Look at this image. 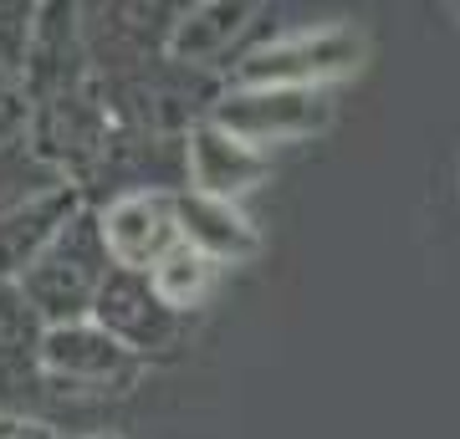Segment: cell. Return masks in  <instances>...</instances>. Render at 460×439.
Segmentation results:
<instances>
[{"mask_svg":"<svg viewBox=\"0 0 460 439\" xmlns=\"http://www.w3.org/2000/svg\"><path fill=\"white\" fill-rule=\"evenodd\" d=\"M41 332H47V322H41L36 307L26 302L21 281L0 277V358H31L36 363Z\"/></svg>","mask_w":460,"mask_h":439,"instance_id":"7c38bea8","label":"cell"},{"mask_svg":"<svg viewBox=\"0 0 460 439\" xmlns=\"http://www.w3.org/2000/svg\"><path fill=\"white\" fill-rule=\"evenodd\" d=\"M72 215H83L77 189H47V195L16 205V210L0 220V277L21 281V271L62 235V225Z\"/></svg>","mask_w":460,"mask_h":439,"instance_id":"9c48e42d","label":"cell"},{"mask_svg":"<svg viewBox=\"0 0 460 439\" xmlns=\"http://www.w3.org/2000/svg\"><path fill=\"white\" fill-rule=\"evenodd\" d=\"M184 174H190V189L210 199H230L241 205V195H251L256 184L271 174V154L241 144L235 133H226L220 123H195L190 138H184Z\"/></svg>","mask_w":460,"mask_h":439,"instance_id":"52a82bcc","label":"cell"},{"mask_svg":"<svg viewBox=\"0 0 460 439\" xmlns=\"http://www.w3.org/2000/svg\"><path fill=\"white\" fill-rule=\"evenodd\" d=\"M36 368L62 383V389H98V393H123L138 378L144 358H133L123 342H113L93 317L87 322L47 327L36 347Z\"/></svg>","mask_w":460,"mask_h":439,"instance_id":"277c9868","label":"cell"},{"mask_svg":"<svg viewBox=\"0 0 460 439\" xmlns=\"http://www.w3.org/2000/svg\"><path fill=\"white\" fill-rule=\"evenodd\" d=\"M93 322L113 342H123L133 358H148V353H164V347L180 342L184 317H174L159 302V292L148 286L144 271H118L113 266L108 281H102L98 302H93Z\"/></svg>","mask_w":460,"mask_h":439,"instance_id":"8992f818","label":"cell"},{"mask_svg":"<svg viewBox=\"0 0 460 439\" xmlns=\"http://www.w3.org/2000/svg\"><path fill=\"white\" fill-rule=\"evenodd\" d=\"M251 5H230V0H210V5H195L184 21H174L169 31V57L174 62H210L230 47V36L246 26Z\"/></svg>","mask_w":460,"mask_h":439,"instance_id":"30bf717a","label":"cell"},{"mask_svg":"<svg viewBox=\"0 0 460 439\" xmlns=\"http://www.w3.org/2000/svg\"><path fill=\"white\" fill-rule=\"evenodd\" d=\"M368 62V36L358 26H307V31L277 36L266 47L246 51L230 82L235 87H307V92H328V82L353 77Z\"/></svg>","mask_w":460,"mask_h":439,"instance_id":"7a4b0ae2","label":"cell"},{"mask_svg":"<svg viewBox=\"0 0 460 439\" xmlns=\"http://www.w3.org/2000/svg\"><path fill=\"white\" fill-rule=\"evenodd\" d=\"M174 220L180 241L199 250L215 266H246L261 256V230L251 225V215L230 199H210L195 189H174Z\"/></svg>","mask_w":460,"mask_h":439,"instance_id":"ba28073f","label":"cell"},{"mask_svg":"<svg viewBox=\"0 0 460 439\" xmlns=\"http://www.w3.org/2000/svg\"><path fill=\"white\" fill-rule=\"evenodd\" d=\"M210 123L271 154L277 144H296L328 128L332 102L328 92H307V87H235L230 82V92L210 108Z\"/></svg>","mask_w":460,"mask_h":439,"instance_id":"3957f363","label":"cell"},{"mask_svg":"<svg viewBox=\"0 0 460 439\" xmlns=\"http://www.w3.org/2000/svg\"><path fill=\"white\" fill-rule=\"evenodd\" d=\"M108 271H113V260L102 250L98 215L83 210V215H72L62 225V235L21 271V292H26V302L36 307V317L47 327L87 322Z\"/></svg>","mask_w":460,"mask_h":439,"instance_id":"6da1fadb","label":"cell"},{"mask_svg":"<svg viewBox=\"0 0 460 439\" xmlns=\"http://www.w3.org/2000/svg\"><path fill=\"white\" fill-rule=\"evenodd\" d=\"M0 439H62V435L41 419H26V414H0Z\"/></svg>","mask_w":460,"mask_h":439,"instance_id":"4fadbf2b","label":"cell"},{"mask_svg":"<svg viewBox=\"0 0 460 439\" xmlns=\"http://www.w3.org/2000/svg\"><path fill=\"white\" fill-rule=\"evenodd\" d=\"M98 439H113V435H98Z\"/></svg>","mask_w":460,"mask_h":439,"instance_id":"5bb4252c","label":"cell"},{"mask_svg":"<svg viewBox=\"0 0 460 439\" xmlns=\"http://www.w3.org/2000/svg\"><path fill=\"white\" fill-rule=\"evenodd\" d=\"M102 250L118 271H154L159 260L180 245V220H174V189H128L113 205L98 210Z\"/></svg>","mask_w":460,"mask_h":439,"instance_id":"5b68a950","label":"cell"},{"mask_svg":"<svg viewBox=\"0 0 460 439\" xmlns=\"http://www.w3.org/2000/svg\"><path fill=\"white\" fill-rule=\"evenodd\" d=\"M215 277H220V266L215 260H205L199 250H190V245H174L154 271H148V286L159 292V302H164L174 317H190V312L205 307V296L215 292Z\"/></svg>","mask_w":460,"mask_h":439,"instance_id":"8fae6325","label":"cell"}]
</instances>
